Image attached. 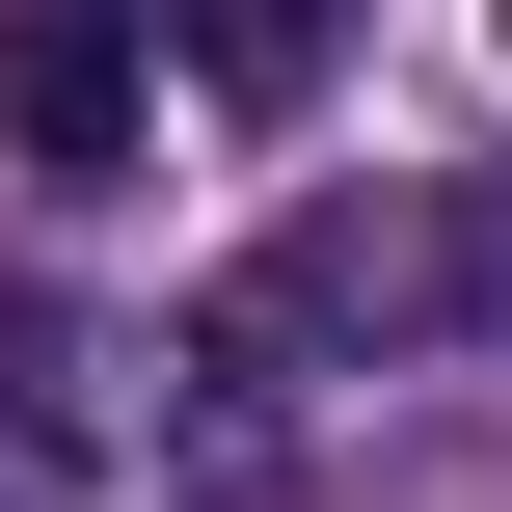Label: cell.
I'll return each instance as SVG.
<instances>
[{"instance_id": "cell-1", "label": "cell", "mask_w": 512, "mask_h": 512, "mask_svg": "<svg viewBox=\"0 0 512 512\" xmlns=\"http://www.w3.org/2000/svg\"><path fill=\"white\" fill-rule=\"evenodd\" d=\"M512 297V216H459V189H324L297 243H243L216 297H189V351L270 405V378H405V351H459Z\"/></svg>"}, {"instance_id": "cell-2", "label": "cell", "mask_w": 512, "mask_h": 512, "mask_svg": "<svg viewBox=\"0 0 512 512\" xmlns=\"http://www.w3.org/2000/svg\"><path fill=\"white\" fill-rule=\"evenodd\" d=\"M216 405H243L216 351H135V324H0V512H162V459H189Z\"/></svg>"}, {"instance_id": "cell-3", "label": "cell", "mask_w": 512, "mask_h": 512, "mask_svg": "<svg viewBox=\"0 0 512 512\" xmlns=\"http://www.w3.org/2000/svg\"><path fill=\"white\" fill-rule=\"evenodd\" d=\"M0 135H27L54 189H108V162L162 135V27H135V0H0Z\"/></svg>"}, {"instance_id": "cell-4", "label": "cell", "mask_w": 512, "mask_h": 512, "mask_svg": "<svg viewBox=\"0 0 512 512\" xmlns=\"http://www.w3.org/2000/svg\"><path fill=\"white\" fill-rule=\"evenodd\" d=\"M135 27H189L216 81H297V54H324V0H135Z\"/></svg>"}]
</instances>
